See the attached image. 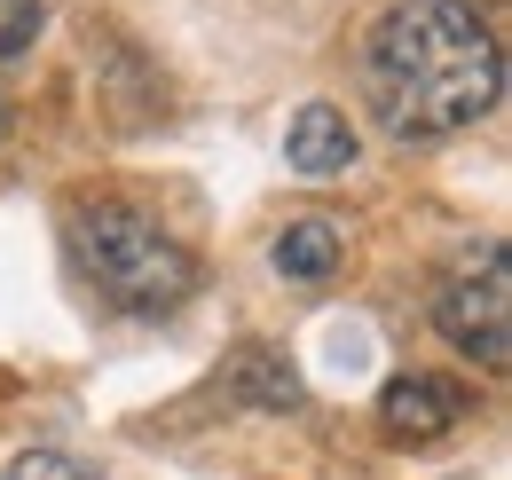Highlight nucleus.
<instances>
[{"instance_id":"1","label":"nucleus","mask_w":512,"mask_h":480,"mask_svg":"<svg viewBox=\"0 0 512 480\" xmlns=\"http://www.w3.org/2000/svg\"><path fill=\"white\" fill-rule=\"evenodd\" d=\"M363 95L394 142H449L505 95V48L473 0H394L363 40Z\"/></svg>"},{"instance_id":"2","label":"nucleus","mask_w":512,"mask_h":480,"mask_svg":"<svg viewBox=\"0 0 512 480\" xmlns=\"http://www.w3.org/2000/svg\"><path fill=\"white\" fill-rule=\"evenodd\" d=\"M71 237H79V268L95 276V292L111 307H127V315H150V323H158V315H174V307L197 292V260L166 237L142 205H119V197L79 205Z\"/></svg>"},{"instance_id":"3","label":"nucleus","mask_w":512,"mask_h":480,"mask_svg":"<svg viewBox=\"0 0 512 480\" xmlns=\"http://www.w3.org/2000/svg\"><path fill=\"white\" fill-rule=\"evenodd\" d=\"M434 331H442L457 355H473L481 370H505L512 362V260L489 252L481 268H465L434 307Z\"/></svg>"},{"instance_id":"4","label":"nucleus","mask_w":512,"mask_h":480,"mask_svg":"<svg viewBox=\"0 0 512 480\" xmlns=\"http://www.w3.org/2000/svg\"><path fill=\"white\" fill-rule=\"evenodd\" d=\"M457 418H465V386L434 378V370H402V378H386V394H379L386 441H442Z\"/></svg>"},{"instance_id":"5","label":"nucleus","mask_w":512,"mask_h":480,"mask_svg":"<svg viewBox=\"0 0 512 480\" xmlns=\"http://www.w3.org/2000/svg\"><path fill=\"white\" fill-rule=\"evenodd\" d=\"M355 150H363L355 126H347V111H331V103H300L292 126H284V166L292 174H347Z\"/></svg>"},{"instance_id":"6","label":"nucleus","mask_w":512,"mask_h":480,"mask_svg":"<svg viewBox=\"0 0 512 480\" xmlns=\"http://www.w3.org/2000/svg\"><path fill=\"white\" fill-rule=\"evenodd\" d=\"M221 378H229V394L253 402V410H300V402H308V394H300V370L276 355V347H237V355L221 362Z\"/></svg>"},{"instance_id":"7","label":"nucleus","mask_w":512,"mask_h":480,"mask_svg":"<svg viewBox=\"0 0 512 480\" xmlns=\"http://www.w3.org/2000/svg\"><path fill=\"white\" fill-rule=\"evenodd\" d=\"M339 252H347V237H339L331 221H292V229L276 237V268H284L292 284H323V276L339 268Z\"/></svg>"},{"instance_id":"8","label":"nucleus","mask_w":512,"mask_h":480,"mask_svg":"<svg viewBox=\"0 0 512 480\" xmlns=\"http://www.w3.org/2000/svg\"><path fill=\"white\" fill-rule=\"evenodd\" d=\"M8 480H95V465L71 457V449H24V457L8 465Z\"/></svg>"},{"instance_id":"9","label":"nucleus","mask_w":512,"mask_h":480,"mask_svg":"<svg viewBox=\"0 0 512 480\" xmlns=\"http://www.w3.org/2000/svg\"><path fill=\"white\" fill-rule=\"evenodd\" d=\"M40 24H48V8H40V0H0V63L24 56V48L40 40Z\"/></svg>"},{"instance_id":"10","label":"nucleus","mask_w":512,"mask_h":480,"mask_svg":"<svg viewBox=\"0 0 512 480\" xmlns=\"http://www.w3.org/2000/svg\"><path fill=\"white\" fill-rule=\"evenodd\" d=\"M0 142H8V95H0Z\"/></svg>"}]
</instances>
